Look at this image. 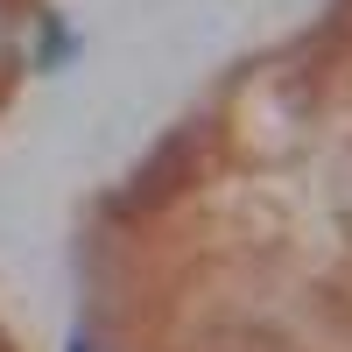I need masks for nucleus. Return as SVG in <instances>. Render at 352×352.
<instances>
[{"instance_id": "f257e3e1", "label": "nucleus", "mask_w": 352, "mask_h": 352, "mask_svg": "<svg viewBox=\"0 0 352 352\" xmlns=\"http://www.w3.org/2000/svg\"><path fill=\"white\" fill-rule=\"evenodd\" d=\"M64 50H71V36H64V21H50V28H43V56H36V64L50 71V64H56V56H64Z\"/></svg>"}]
</instances>
